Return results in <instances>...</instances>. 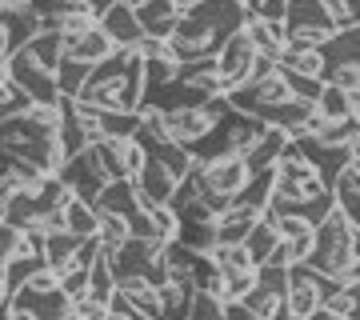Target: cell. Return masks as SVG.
Returning a JSON list of instances; mask_svg holds the SVG:
<instances>
[{
	"instance_id": "5b68a950",
	"label": "cell",
	"mask_w": 360,
	"mask_h": 320,
	"mask_svg": "<svg viewBox=\"0 0 360 320\" xmlns=\"http://www.w3.org/2000/svg\"><path fill=\"white\" fill-rule=\"evenodd\" d=\"M252 180L245 156H217V160H200V196H224L236 200L245 184Z\"/></svg>"
},
{
	"instance_id": "4dcf8cb0",
	"label": "cell",
	"mask_w": 360,
	"mask_h": 320,
	"mask_svg": "<svg viewBox=\"0 0 360 320\" xmlns=\"http://www.w3.org/2000/svg\"><path fill=\"white\" fill-rule=\"evenodd\" d=\"M324 84H336V89L345 92H356L360 89V64H336L324 72Z\"/></svg>"
},
{
	"instance_id": "5bb4252c",
	"label": "cell",
	"mask_w": 360,
	"mask_h": 320,
	"mask_svg": "<svg viewBox=\"0 0 360 320\" xmlns=\"http://www.w3.org/2000/svg\"><path fill=\"white\" fill-rule=\"evenodd\" d=\"M0 28H4L13 52H20L32 37H40V16L32 13V8H4V13H0Z\"/></svg>"
},
{
	"instance_id": "603a6c76",
	"label": "cell",
	"mask_w": 360,
	"mask_h": 320,
	"mask_svg": "<svg viewBox=\"0 0 360 320\" xmlns=\"http://www.w3.org/2000/svg\"><path fill=\"white\" fill-rule=\"evenodd\" d=\"M65 224L72 236H96L101 232V212L89 205V200H80V196H72L65 208Z\"/></svg>"
},
{
	"instance_id": "836d02e7",
	"label": "cell",
	"mask_w": 360,
	"mask_h": 320,
	"mask_svg": "<svg viewBox=\"0 0 360 320\" xmlns=\"http://www.w3.org/2000/svg\"><path fill=\"white\" fill-rule=\"evenodd\" d=\"M257 284L272 288V293L288 296V269H276V264H260L257 269Z\"/></svg>"
},
{
	"instance_id": "9c48e42d",
	"label": "cell",
	"mask_w": 360,
	"mask_h": 320,
	"mask_svg": "<svg viewBox=\"0 0 360 320\" xmlns=\"http://www.w3.org/2000/svg\"><path fill=\"white\" fill-rule=\"evenodd\" d=\"M129 4L136 8V16H141L144 37H160V40H168L172 32H176V25H180V8L172 4V0H129Z\"/></svg>"
},
{
	"instance_id": "6da1fadb",
	"label": "cell",
	"mask_w": 360,
	"mask_h": 320,
	"mask_svg": "<svg viewBox=\"0 0 360 320\" xmlns=\"http://www.w3.org/2000/svg\"><path fill=\"white\" fill-rule=\"evenodd\" d=\"M77 101L96 104L104 113H136L144 104V60L136 49H116L108 60L92 64L89 84Z\"/></svg>"
},
{
	"instance_id": "bcb514c9",
	"label": "cell",
	"mask_w": 360,
	"mask_h": 320,
	"mask_svg": "<svg viewBox=\"0 0 360 320\" xmlns=\"http://www.w3.org/2000/svg\"><path fill=\"white\" fill-rule=\"evenodd\" d=\"M352 244H356V256H360V229H356V241H352Z\"/></svg>"
},
{
	"instance_id": "d590c367",
	"label": "cell",
	"mask_w": 360,
	"mask_h": 320,
	"mask_svg": "<svg viewBox=\"0 0 360 320\" xmlns=\"http://www.w3.org/2000/svg\"><path fill=\"white\" fill-rule=\"evenodd\" d=\"M336 20H340V28H345V25H360V0H340Z\"/></svg>"
},
{
	"instance_id": "3957f363",
	"label": "cell",
	"mask_w": 360,
	"mask_h": 320,
	"mask_svg": "<svg viewBox=\"0 0 360 320\" xmlns=\"http://www.w3.org/2000/svg\"><path fill=\"white\" fill-rule=\"evenodd\" d=\"M284 28H288V44H309V49H321L328 37H336L340 20L333 16V8H328L324 0H288Z\"/></svg>"
},
{
	"instance_id": "e0dca14e",
	"label": "cell",
	"mask_w": 360,
	"mask_h": 320,
	"mask_svg": "<svg viewBox=\"0 0 360 320\" xmlns=\"http://www.w3.org/2000/svg\"><path fill=\"white\" fill-rule=\"evenodd\" d=\"M20 52H28V60H37L40 68H49V72H56V68H60V60L68 56L65 37H60V32H40V37H32Z\"/></svg>"
},
{
	"instance_id": "8fae6325",
	"label": "cell",
	"mask_w": 360,
	"mask_h": 320,
	"mask_svg": "<svg viewBox=\"0 0 360 320\" xmlns=\"http://www.w3.org/2000/svg\"><path fill=\"white\" fill-rule=\"evenodd\" d=\"M245 32L252 37V44H257L260 56H269V60L281 64L284 49H288V28L276 25V20H264V16H248Z\"/></svg>"
},
{
	"instance_id": "f35d334b",
	"label": "cell",
	"mask_w": 360,
	"mask_h": 320,
	"mask_svg": "<svg viewBox=\"0 0 360 320\" xmlns=\"http://www.w3.org/2000/svg\"><path fill=\"white\" fill-rule=\"evenodd\" d=\"M309 320H348V316H340V312H333V308H324V305H321Z\"/></svg>"
},
{
	"instance_id": "30bf717a",
	"label": "cell",
	"mask_w": 360,
	"mask_h": 320,
	"mask_svg": "<svg viewBox=\"0 0 360 320\" xmlns=\"http://www.w3.org/2000/svg\"><path fill=\"white\" fill-rule=\"evenodd\" d=\"M65 49H68L72 60L101 64V60H108V56L116 52V44H112V37H108L101 25H92V28H84V32H77V37H65Z\"/></svg>"
},
{
	"instance_id": "44dd1931",
	"label": "cell",
	"mask_w": 360,
	"mask_h": 320,
	"mask_svg": "<svg viewBox=\"0 0 360 320\" xmlns=\"http://www.w3.org/2000/svg\"><path fill=\"white\" fill-rule=\"evenodd\" d=\"M212 264L220 269V276H224V281H232V276H245V272H257V260L248 256L245 244H220L217 252H212Z\"/></svg>"
},
{
	"instance_id": "4fadbf2b",
	"label": "cell",
	"mask_w": 360,
	"mask_h": 320,
	"mask_svg": "<svg viewBox=\"0 0 360 320\" xmlns=\"http://www.w3.org/2000/svg\"><path fill=\"white\" fill-rule=\"evenodd\" d=\"M321 52H324V64H328V68H336V64H360V25L336 28V37L324 40ZM328 68H324V72H328Z\"/></svg>"
},
{
	"instance_id": "7bdbcfd3",
	"label": "cell",
	"mask_w": 360,
	"mask_h": 320,
	"mask_svg": "<svg viewBox=\"0 0 360 320\" xmlns=\"http://www.w3.org/2000/svg\"><path fill=\"white\" fill-rule=\"evenodd\" d=\"M352 165H360V141L352 144Z\"/></svg>"
},
{
	"instance_id": "ffe728a7",
	"label": "cell",
	"mask_w": 360,
	"mask_h": 320,
	"mask_svg": "<svg viewBox=\"0 0 360 320\" xmlns=\"http://www.w3.org/2000/svg\"><path fill=\"white\" fill-rule=\"evenodd\" d=\"M193 300H196L193 284H172L168 281L165 288H160V320H188Z\"/></svg>"
},
{
	"instance_id": "4316f807",
	"label": "cell",
	"mask_w": 360,
	"mask_h": 320,
	"mask_svg": "<svg viewBox=\"0 0 360 320\" xmlns=\"http://www.w3.org/2000/svg\"><path fill=\"white\" fill-rule=\"evenodd\" d=\"M281 300H284V296H281V293H272V288H264V284H252V288L240 296V305H245L252 316H260V320H272V316H276Z\"/></svg>"
},
{
	"instance_id": "f6af8a7d",
	"label": "cell",
	"mask_w": 360,
	"mask_h": 320,
	"mask_svg": "<svg viewBox=\"0 0 360 320\" xmlns=\"http://www.w3.org/2000/svg\"><path fill=\"white\" fill-rule=\"evenodd\" d=\"M104 320H129V316H120V312H108V316H104Z\"/></svg>"
},
{
	"instance_id": "7402d4cb",
	"label": "cell",
	"mask_w": 360,
	"mask_h": 320,
	"mask_svg": "<svg viewBox=\"0 0 360 320\" xmlns=\"http://www.w3.org/2000/svg\"><path fill=\"white\" fill-rule=\"evenodd\" d=\"M49 269V260L44 256H13L8 264H4V288H8V300H13L20 288H25L37 272H44Z\"/></svg>"
},
{
	"instance_id": "ee69618b",
	"label": "cell",
	"mask_w": 360,
	"mask_h": 320,
	"mask_svg": "<svg viewBox=\"0 0 360 320\" xmlns=\"http://www.w3.org/2000/svg\"><path fill=\"white\" fill-rule=\"evenodd\" d=\"M324 4H328V8H333V16L340 13V0H324Z\"/></svg>"
},
{
	"instance_id": "484cf974",
	"label": "cell",
	"mask_w": 360,
	"mask_h": 320,
	"mask_svg": "<svg viewBox=\"0 0 360 320\" xmlns=\"http://www.w3.org/2000/svg\"><path fill=\"white\" fill-rule=\"evenodd\" d=\"M316 141H324L328 148H352V144L360 141V116H345V120H328V124L321 128V136Z\"/></svg>"
},
{
	"instance_id": "d6986e66",
	"label": "cell",
	"mask_w": 360,
	"mask_h": 320,
	"mask_svg": "<svg viewBox=\"0 0 360 320\" xmlns=\"http://www.w3.org/2000/svg\"><path fill=\"white\" fill-rule=\"evenodd\" d=\"M276 244H281V229H276V217H269V212H264V217H260L257 224H252V232H248V241H245L248 256L257 260V269L272 256V248H276Z\"/></svg>"
},
{
	"instance_id": "8d00e7d4",
	"label": "cell",
	"mask_w": 360,
	"mask_h": 320,
	"mask_svg": "<svg viewBox=\"0 0 360 320\" xmlns=\"http://www.w3.org/2000/svg\"><path fill=\"white\" fill-rule=\"evenodd\" d=\"M224 320H260V316H252L240 300H224Z\"/></svg>"
},
{
	"instance_id": "74e56055",
	"label": "cell",
	"mask_w": 360,
	"mask_h": 320,
	"mask_svg": "<svg viewBox=\"0 0 360 320\" xmlns=\"http://www.w3.org/2000/svg\"><path fill=\"white\" fill-rule=\"evenodd\" d=\"M8 60H13V44H8L4 28H0V68H8Z\"/></svg>"
},
{
	"instance_id": "f546056e",
	"label": "cell",
	"mask_w": 360,
	"mask_h": 320,
	"mask_svg": "<svg viewBox=\"0 0 360 320\" xmlns=\"http://www.w3.org/2000/svg\"><path fill=\"white\" fill-rule=\"evenodd\" d=\"M188 320H224V300L212 296V293H196Z\"/></svg>"
},
{
	"instance_id": "ac0fdd59",
	"label": "cell",
	"mask_w": 360,
	"mask_h": 320,
	"mask_svg": "<svg viewBox=\"0 0 360 320\" xmlns=\"http://www.w3.org/2000/svg\"><path fill=\"white\" fill-rule=\"evenodd\" d=\"M84 236H72V232H52V236H44V260H49V269L60 276L65 269H72L77 264V248Z\"/></svg>"
},
{
	"instance_id": "8992f818",
	"label": "cell",
	"mask_w": 360,
	"mask_h": 320,
	"mask_svg": "<svg viewBox=\"0 0 360 320\" xmlns=\"http://www.w3.org/2000/svg\"><path fill=\"white\" fill-rule=\"evenodd\" d=\"M8 77L28 92V101L32 104H60V84H56V72L49 68H40L37 60H28V52H13V60H8Z\"/></svg>"
},
{
	"instance_id": "83f0119b",
	"label": "cell",
	"mask_w": 360,
	"mask_h": 320,
	"mask_svg": "<svg viewBox=\"0 0 360 320\" xmlns=\"http://www.w3.org/2000/svg\"><path fill=\"white\" fill-rule=\"evenodd\" d=\"M316 113H321L324 120H345V116H352L348 113V92L336 89V84H324L321 101H316Z\"/></svg>"
},
{
	"instance_id": "277c9868",
	"label": "cell",
	"mask_w": 360,
	"mask_h": 320,
	"mask_svg": "<svg viewBox=\"0 0 360 320\" xmlns=\"http://www.w3.org/2000/svg\"><path fill=\"white\" fill-rule=\"evenodd\" d=\"M56 177L65 180V184L77 192L80 200H89L92 208H96V200H101L104 184H112V180H108V172H104V165H101V156H96V144H92V148H84L80 156H65V165H60V172H56Z\"/></svg>"
},
{
	"instance_id": "d6a6232c",
	"label": "cell",
	"mask_w": 360,
	"mask_h": 320,
	"mask_svg": "<svg viewBox=\"0 0 360 320\" xmlns=\"http://www.w3.org/2000/svg\"><path fill=\"white\" fill-rule=\"evenodd\" d=\"M20 241H25V232L13 229L8 220H0V269H4V264H8L16 252H20Z\"/></svg>"
},
{
	"instance_id": "f1b7e54d",
	"label": "cell",
	"mask_w": 360,
	"mask_h": 320,
	"mask_svg": "<svg viewBox=\"0 0 360 320\" xmlns=\"http://www.w3.org/2000/svg\"><path fill=\"white\" fill-rule=\"evenodd\" d=\"M281 77L288 80V89H292V96L296 101H321V92H324V80L321 77H296V72H284L281 68Z\"/></svg>"
},
{
	"instance_id": "9a60e30c",
	"label": "cell",
	"mask_w": 360,
	"mask_h": 320,
	"mask_svg": "<svg viewBox=\"0 0 360 320\" xmlns=\"http://www.w3.org/2000/svg\"><path fill=\"white\" fill-rule=\"evenodd\" d=\"M260 217H264V212H257V208H245V205H236V200H232V208L217 220L220 244H245L248 232H252V224H257Z\"/></svg>"
},
{
	"instance_id": "cb8c5ba5",
	"label": "cell",
	"mask_w": 360,
	"mask_h": 320,
	"mask_svg": "<svg viewBox=\"0 0 360 320\" xmlns=\"http://www.w3.org/2000/svg\"><path fill=\"white\" fill-rule=\"evenodd\" d=\"M96 236H101V252L108 256V260H112V256L132 241L129 220H124V217H116V212H101V232H96Z\"/></svg>"
},
{
	"instance_id": "7a4b0ae2",
	"label": "cell",
	"mask_w": 360,
	"mask_h": 320,
	"mask_svg": "<svg viewBox=\"0 0 360 320\" xmlns=\"http://www.w3.org/2000/svg\"><path fill=\"white\" fill-rule=\"evenodd\" d=\"M356 224L348 220V212L340 205H333V212L316 224V244H312L309 252V264L312 272H324V276H336L340 281V272L356 260Z\"/></svg>"
},
{
	"instance_id": "b9f144b4",
	"label": "cell",
	"mask_w": 360,
	"mask_h": 320,
	"mask_svg": "<svg viewBox=\"0 0 360 320\" xmlns=\"http://www.w3.org/2000/svg\"><path fill=\"white\" fill-rule=\"evenodd\" d=\"M13 320H37V316H32V312H16L13 308Z\"/></svg>"
},
{
	"instance_id": "7c38bea8",
	"label": "cell",
	"mask_w": 360,
	"mask_h": 320,
	"mask_svg": "<svg viewBox=\"0 0 360 320\" xmlns=\"http://www.w3.org/2000/svg\"><path fill=\"white\" fill-rule=\"evenodd\" d=\"M284 144H288V132H284V128H269V132H264V136H260V141L245 153L248 172H252V177L272 172V168H276V160H281V153H284Z\"/></svg>"
},
{
	"instance_id": "7dc6e473",
	"label": "cell",
	"mask_w": 360,
	"mask_h": 320,
	"mask_svg": "<svg viewBox=\"0 0 360 320\" xmlns=\"http://www.w3.org/2000/svg\"><path fill=\"white\" fill-rule=\"evenodd\" d=\"M72 4H77V0H72Z\"/></svg>"
},
{
	"instance_id": "52a82bcc",
	"label": "cell",
	"mask_w": 360,
	"mask_h": 320,
	"mask_svg": "<svg viewBox=\"0 0 360 320\" xmlns=\"http://www.w3.org/2000/svg\"><path fill=\"white\" fill-rule=\"evenodd\" d=\"M220 77H224V84L232 89H240V84H248V77H252V68H257L260 52L257 44H252V37H248L245 28L240 32H232L229 40H224V49H220Z\"/></svg>"
},
{
	"instance_id": "ab89813d",
	"label": "cell",
	"mask_w": 360,
	"mask_h": 320,
	"mask_svg": "<svg viewBox=\"0 0 360 320\" xmlns=\"http://www.w3.org/2000/svg\"><path fill=\"white\" fill-rule=\"evenodd\" d=\"M352 296H356V312H352V320H360V284H352Z\"/></svg>"
},
{
	"instance_id": "ba28073f",
	"label": "cell",
	"mask_w": 360,
	"mask_h": 320,
	"mask_svg": "<svg viewBox=\"0 0 360 320\" xmlns=\"http://www.w3.org/2000/svg\"><path fill=\"white\" fill-rule=\"evenodd\" d=\"M96 25L112 37L116 49H136V44L144 40V25H141V16H136V8H132L129 0H120L116 8H108Z\"/></svg>"
},
{
	"instance_id": "d4e9b609",
	"label": "cell",
	"mask_w": 360,
	"mask_h": 320,
	"mask_svg": "<svg viewBox=\"0 0 360 320\" xmlns=\"http://www.w3.org/2000/svg\"><path fill=\"white\" fill-rule=\"evenodd\" d=\"M89 72H92V64L65 56V60H60V68H56V84H60V96H72V101H77L80 92H84V84H89Z\"/></svg>"
},
{
	"instance_id": "1f68e13d",
	"label": "cell",
	"mask_w": 360,
	"mask_h": 320,
	"mask_svg": "<svg viewBox=\"0 0 360 320\" xmlns=\"http://www.w3.org/2000/svg\"><path fill=\"white\" fill-rule=\"evenodd\" d=\"M60 288H65L72 300H84V296H89V269H80V264L65 269L60 272Z\"/></svg>"
},
{
	"instance_id": "e575fe53",
	"label": "cell",
	"mask_w": 360,
	"mask_h": 320,
	"mask_svg": "<svg viewBox=\"0 0 360 320\" xmlns=\"http://www.w3.org/2000/svg\"><path fill=\"white\" fill-rule=\"evenodd\" d=\"M257 16H264V20H276V25H284V16H288V0H264Z\"/></svg>"
},
{
	"instance_id": "60d3db41",
	"label": "cell",
	"mask_w": 360,
	"mask_h": 320,
	"mask_svg": "<svg viewBox=\"0 0 360 320\" xmlns=\"http://www.w3.org/2000/svg\"><path fill=\"white\" fill-rule=\"evenodd\" d=\"M0 300H8V288H4V269H0Z\"/></svg>"
},
{
	"instance_id": "2e32d148",
	"label": "cell",
	"mask_w": 360,
	"mask_h": 320,
	"mask_svg": "<svg viewBox=\"0 0 360 320\" xmlns=\"http://www.w3.org/2000/svg\"><path fill=\"white\" fill-rule=\"evenodd\" d=\"M281 68L284 72H296V77H321L324 80V52L321 49H309V44H288L281 56Z\"/></svg>"
}]
</instances>
